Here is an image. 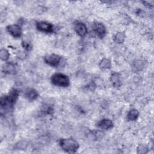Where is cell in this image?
Returning <instances> with one entry per match:
<instances>
[{
	"label": "cell",
	"mask_w": 154,
	"mask_h": 154,
	"mask_svg": "<svg viewBox=\"0 0 154 154\" xmlns=\"http://www.w3.org/2000/svg\"><path fill=\"white\" fill-rule=\"evenodd\" d=\"M98 126L102 129H109L113 126L112 122L109 119H103L98 123Z\"/></svg>",
	"instance_id": "11"
},
{
	"label": "cell",
	"mask_w": 154,
	"mask_h": 154,
	"mask_svg": "<svg viewBox=\"0 0 154 154\" xmlns=\"http://www.w3.org/2000/svg\"><path fill=\"white\" fill-rule=\"evenodd\" d=\"M60 147L68 153H75L79 148L78 143L72 138H64L60 140Z\"/></svg>",
	"instance_id": "2"
},
{
	"label": "cell",
	"mask_w": 154,
	"mask_h": 154,
	"mask_svg": "<svg viewBox=\"0 0 154 154\" xmlns=\"http://www.w3.org/2000/svg\"><path fill=\"white\" fill-rule=\"evenodd\" d=\"M147 152V148L146 146L144 145H140L138 149H137V152L140 153H146Z\"/></svg>",
	"instance_id": "17"
},
{
	"label": "cell",
	"mask_w": 154,
	"mask_h": 154,
	"mask_svg": "<svg viewBox=\"0 0 154 154\" xmlns=\"http://www.w3.org/2000/svg\"><path fill=\"white\" fill-rule=\"evenodd\" d=\"M25 96L28 100L32 101L35 100L38 97V93L35 89L32 88H28L25 91Z\"/></svg>",
	"instance_id": "10"
},
{
	"label": "cell",
	"mask_w": 154,
	"mask_h": 154,
	"mask_svg": "<svg viewBox=\"0 0 154 154\" xmlns=\"http://www.w3.org/2000/svg\"><path fill=\"white\" fill-rule=\"evenodd\" d=\"M110 81L112 85L115 87H120L122 85V78L119 73L113 72L111 75Z\"/></svg>",
	"instance_id": "9"
},
{
	"label": "cell",
	"mask_w": 154,
	"mask_h": 154,
	"mask_svg": "<svg viewBox=\"0 0 154 154\" xmlns=\"http://www.w3.org/2000/svg\"><path fill=\"white\" fill-rule=\"evenodd\" d=\"M37 29L42 32L49 33L53 32L54 28L51 23L45 22V21H40L36 23Z\"/></svg>",
	"instance_id": "5"
},
{
	"label": "cell",
	"mask_w": 154,
	"mask_h": 154,
	"mask_svg": "<svg viewBox=\"0 0 154 154\" xmlns=\"http://www.w3.org/2000/svg\"><path fill=\"white\" fill-rule=\"evenodd\" d=\"M22 46H23V48H25L26 49H29V48H31L30 44L29 43H28V42H23L22 43Z\"/></svg>",
	"instance_id": "18"
},
{
	"label": "cell",
	"mask_w": 154,
	"mask_h": 154,
	"mask_svg": "<svg viewBox=\"0 0 154 154\" xmlns=\"http://www.w3.org/2000/svg\"><path fill=\"white\" fill-rule=\"evenodd\" d=\"M51 81L52 84H53L54 85L59 87H66L69 86L70 84V81L68 76L64 74L60 73H57L54 74L51 76Z\"/></svg>",
	"instance_id": "3"
},
{
	"label": "cell",
	"mask_w": 154,
	"mask_h": 154,
	"mask_svg": "<svg viewBox=\"0 0 154 154\" xmlns=\"http://www.w3.org/2000/svg\"><path fill=\"white\" fill-rule=\"evenodd\" d=\"M61 58L60 56L55 54H49L44 57L45 62L48 65L53 67H57L60 64Z\"/></svg>",
	"instance_id": "4"
},
{
	"label": "cell",
	"mask_w": 154,
	"mask_h": 154,
	"mask_svg": "<svg viewBox=\"0 0 154 154\" xmlns=\"http://www.w3.org/2000/svg\"><path fill=\"white\" fill-rule=\"evenodd\" d=\"M125 37H126V36H125V34H124V32H118L115 34L114 40L117 43H122L125 41Z\"/></svg>",
	"instance_id": "14"
},
{
	"label": "cell",
	"mask_w": 154,
	"mask_h": 154,
	"mask_svg": "<svg viewBox=\"0 0 154 154\" xmlns=\"http://www.w3.org/2000/svg\"><path fill=\"white\" fill-rule=\"evenodd\" d=\"M76 32L81 37H84L87 32V29L85 24L81 22H78L75 24L74 27Z\"/></svg>",
	"instance_id": "8"
},
{
	"label": "cell",
	"mask_w": 154,
	"mask_h": 154,
	"mask_svg": "<svg viewBox=\"0 0 154 154\" xmlns=\"http://www.w3.org/2000/svg\"><path fill=\"white\" fill-rule=\"evenodd\" d=\"M93 29L94 32L100 37H103L106 34L105 26L100 22H96L93 25Z\"/></svg>",
	"instance_id": "7"
},
{
	"label": "cell",
	"mask_w": 154,
	"mask_h": 154,
	"mask_svg": "<svg viewBox=\"0 0 154 154\" xmlns=\"http://www.w3.org/2000/svg\"><path fill=\"white\" fill-rule=\"evenodd\" d=\"M10 57V54L8 51L5 49H2L0 51V58L3 61H6Z\"/></svg>",
	"instance_id": "16"
},
{
	"label": "cell",
	"mask_w": 154,
	"mask_h": 154,
	"mask_svg": "<svg viewBox=\"0 0 154 154\" xmlns=\"http://www.w3.org/2000/svg\"><path fill=\"white\" fill-rule=\"evenodd\" d=\"M139 115V112L135 109L129 111L127 114V119L129 121L135 120Z\"/></svg>",
	"instance_id": "12"
},
{
	"label": "cell",
	"mask_w": 154,
	"mask_h": 154,
	"mask_svg": "<svg viewBox=\"0 0 154 154\" xmlns=\"http://www.w3.org/2000/svg\"><path fill=\"white\" fill-rule=\"evenodd\" d=\"M7 31L14 37H20L22 34L21 27L18 25H10L7 27Z\"/></svg>",
	"instance_id": "6"
},
{
	"label": "cell",
	"mask_w": 154,
	"mask_h": 154,
	"mask_svg": "<svg viewBox=\"0 0 154 154\" xmlns=\"http://www.w3.org/2000/svg\"><path fill=\"white\" fill-rule=\"evenodd\" d=\"M3 70L4 73L13 74L15 72V67L13 64L11 63H8V64H6L3 67Z\"/></svg>",
	"instance_id": "15"
},
{
	"label": "cell",
	"mask_w": 154,
	"mask_h": 154,
	"mask_svg": "<svg viewBox=\"0 0 154 154\" xmlns=\"http://www.w3.org/2000/svg\"><path fill=\"white\" fill-rule=\"evenodd\" d=\"M19 92L16 89H12L10 93L4 96L1 97L0 105L1 108L9 109L13 106L17 99Z\"/></svg>",
	"instance_id": "1"
},
{
	"label": "cell",
	"mask_w": 154,
	"mask_h": 154,
	"mask_svg": "<svg viewBox=\"0 0 154 154\" xmlns=\"http://www.w3.org/2000/svg\"><path fill=\"white\" fill-rule=\"evenodd\" d=\"M99 67L102 70L109 69L111 67V63L108 59L103 58L99 63Z\"/></svg>",
	"instance_id": "13"
}]
</instances>
